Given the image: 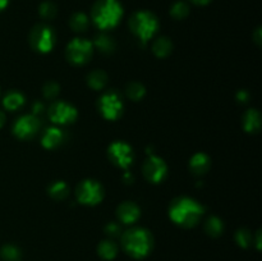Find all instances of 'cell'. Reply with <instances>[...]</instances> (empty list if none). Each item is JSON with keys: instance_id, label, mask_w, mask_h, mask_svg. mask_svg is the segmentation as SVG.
<instances>
[{"instance_id": "52a82bcc", "label": "cell", "mask_w": 262, "mask_h": 261, "mask_svg": "<svg viewBox=\"0 0 262 261\" xmlns=\"http://www.w3.org/2000/svg\"><path fill=\"white\" fill-rule=\"evenodd\" d=\"M94 46L84 38H73L67 46V58L73 64H84L90 60Z\"/></svg>"}, {"instance_id": "4316f807", "label": "cell", "mask_w": 262, "mask_h": 261, "mask_svg": "<svg viewBox=\"0 0 262 261\" xmlns=\"http://www.w3.org/2000/svg\"><path fill=\"white\" fill-rule=\"evenodd\" d=\"M40 14L46 19H51L56 14V7L50 2H45L40 7Z\"/></svg>"}, {"instance_id": "d590c367", "label": "cell", "mask_w": 262, "mask_h": 261, "mask_svg": "<svg viewBox=\"0 0 262 261\" xmlns=\"http://www.w3.org/2000/svg\"><path fill=\"white\" fill-rule=\"evenodd\" d=\"M192 2L193 3H196V4H207V3L210 2V0H192Z\"/></svg>"}, {"instance_id": "836d02e7", "label": "cell", "mask_w": 262, "mask_h": 261, "mask_svg": "<svg viewBox=\"0 0 262 261\" xmlns=\"http://www.w3.org/2000/svg\"><path fill=\"white\" fill-rule=\"evenodd\" d=\"M4 122H5V115H4V113H3L2 110H0V127H2V125L4 124Z\"/></svg>"}, {"instance_id": "f546056e", "label": "cell", "mask_w": 262, "mask_h": 261, "mask_svg": "<svg viewBox=\"0 0 262 261\" xmlns=\"http://www.w3.org/2000/svg\"><path fill=\"white\" fill-rule=\"evenodd\" d=\"M59 92V84L55 83V82H49L45 87H43V95L48 99H53L58 95Z\"/></svg>"}, {"instance_id": "4dcf8cb0", "label": "cell", "mask_w": 262, "mask_h": 261, "mask_svg": "<svg viewBox=\"0 0 262 261\" xmlns=\"http://www.w3.org/2000/svg\"><path fill=\"white\" fill-rule=\"evenodd\" d=\"M105 230H106V233L109 235H118L120 233V227L117 224V223H109V224L106 225V228H105Z\"/></svg>"}, {"instance_id": "4fadbf2b", "label": "cell", "mask_w": 262, "mask_h": 261, "mask_svg": "<svg viewBox=\"0 0 262 261\" xmlns=\"http://www.w3.org/2000/svg\"><path fill=\"white\" fill-rule=\"evenodd\" d=\"M140 207L135 204V202H123L119 207H118V217L120 222L124 224H132L136 220L140 217Z\"/></svg>"}, {"instance_id": "ac0fdd59", "label": "cell", "mask_w": 262, "mask_h": 261, "mask_svg": "<svg viewBox=\"0 0 262 261\" xmlns=\"http://www.w3.org/2000/svg\"><path fill=\"white\" fill-rule=\"evenodd\" d=\"M118 247L113 241H102L99 245V253L101 257L106 258V260H112V258L115 257L117 255Z\"/></svg>"}, {"instance_id": "603a6c76", "label": "cell", "mask_w": 262, "mask_h": 261, "mask_svg": "<svg viewBox=\"0 0 262 261\" xmlns=\"http://www.w3.org/2000/svg\"><path fill=\"white\" fill-rule=\"evenodd\" d=\"M95 45L100 49V51L102 53H112L115 48V44L113 41L112 37L106 35H100L97 36L96 40H95Z\"/></svg>"}, {"instance_id": "9c48e42d", "label": "cell", "mask_w": 262, "mask_h": 261, "mask_svg": "<svg viewBox=\"0 0 262 261\" xmlns=\"http://www.w3.org/2000/svg\"><path fill=\"white\" fill-rule=\"evenodd\" d=\"M77 109L73 105L64 101H56L49 109V118L55 124H68L76 120Z\"/></svg>"}, {"instance_id": "1f68e13d", "label": "cell", "mask_w": 262, "mask_h": 261, "mask_svg": "<svg viewBox=\"0 0 262 261\" xmlns=\"http://www.w3.org/2000/svg\"><path fill=\"white\" fill-rule=\"evenodd\" d=\"M32 110H33V114H40V113H42L43 110V105L41 104V102H35L32 106Z\"/></svg>"}, {"instance_id": "9a60e30c", "label": "cell", "mask_w": 262, "mask_h": 261, "mask_svg": "<svg viewBox=\"0 0 262 261\" xmlns=\"http://www.w3.org/2000/svg\"><path fill=\"white\" fill-rule=\"evenodd\" d=\"M192 171L196 174H202L205 171L209 170L210 168V159L209 156L205 155V154H196L193 158L191 159V163H189Z\"/></svg>"}, {"instance_id": "6da1fadb", "label": "cell", "mask_w": 262, "mask_h": 261, "mask_svg": "<svg viewBox=\"0 0 262 261\" xmlns=\"http://www.w3.org/2000/svg\"><path fill=\"white\" fill-rule=\"evenodd\" d=\"M204 214V207L193 199L179 197L171 204L169 215L171 220L182 227H193Z\"/></svg>"}, {"instance_id": "484cf974", "label": "cell", "mask_w": 262, "mask_h": 261, "mask_svg": "<svg viewBox=\"0 0 262 261\" xmlns=\"http://www.w3.org/2000/svg\"><path fill=\"white\" fill-rule=\"evenodd\" d=\"M189 12V8L186 3L178 2L171 7V15L177 19H182V18L187 17Z\"/></svg>"}, {"instance_id": "8992f818", "label": "cell", "mask_w": 262, "mask_h": 261, "mask_svg": "<svg viewBox=\"0 0 262 261\" xmlns=\"http://www.w3.org/2000/svg\"><path fill=\"white\" fill-rule=\"evenodd\" d=\"M102 197H104V189L99 182L86 179L77 187V199L81 204L96 205L101 202Z\"/></svg>"}, {"instance_id": "83f0119b", "label": "cell", "mask_w": 262, "mask_h": 261, "mask_svg": "<svg viewBox=\"0 0 262 261\" xmlns=\"http://www.w3.org/2000/svg\"><path fill=\"white\" fill-rule=\"evenodd\" d=\"M237 242L239 243L242 247H248L250 243L252 242V235L248 232L247 229H241L239 232L237 233Z\"/></svg>"}, {"instance_id": "d6a6232c", "label": "cell", "mask_w": 262, "mask_h": 261, "mask_svg": "<svg viewBox=\"0 0 262 261\" xmlns=\"http://www.w3.org/2000/svg\"><path fill=\"white\" fill-rule=\"evenodd\" d=\"M247 99L248 95L246 91H241L239 94H238V100H239V101H247Z\"/></svg>"}, {"instance_id": "7c38bea8", "label": "cell", "mask_w": 262, "mask_h": 261, "mask_svg": "<svg viewBox=\"0 0 262 261\" xmlns=\"http://www.w3.org/2000/svg\"><path fill=\"white\" fill-rule=\"evenodd\" d=\"M143 174L152 183H159L166 176V164L159 156L151 155L143 164Z\"/></svg>"}, {"instance_id": "30bf717a", "label": "cell", "mask_w": 262, "mask_h": 261, "mask_svg": "<svg viewBox=\"0 0 262 261\" xmlns=\"http://www.w3.org/2000/svg\"><path fill=\"white\" fill-rule=\"evenodd\" d=\"M109 156L114 164H117L120 168H128L133 163L135 154L132 147L128 143L117 141L113 142L109 147Z\"/></svg>"}, {"instance_id": "2e32d148", "label": "cell", "mask_w": 262, "mask_h": 261, "mask_svg": "<svg viewBox=\"0 0 262 261\" xmlns=\"http://www.w3.org/2000/svg\"><path fill=\"white\" fill-rule=\"evenodd\" d=\"M243 125L247 132H257L260 129V113L256 109H250L243 118Z\"/></svg>"}, {"instance_id": "8fae6325", "label": "cell", "mask_w": 262, "mask_h": 261, "mask_svg": "<svg viewBox=\"0 0 262 261\" xmlns=\"http://www.w3.org/2000/svg\"><path fill=\"white\" fill-rule=\"evenodd\" d=\"M40 129V120L35 114H27L20 117L14 123L13 132L19 138H31Z\"/></svg>"}, {"instance_id": "7402d4cb", "label": "cell", "mask_w": 262, "mask_h": 261, "mask_svg": "<svg viewBox=\"0 0 262 261\" xmlns=\"http://www.w3.org/2000/svg\"><path fill=\"white\" fill-rule=\"evenodd\" d=\"M87 26H89V18H87L86 14H83V13H76V14L72 15L71 27L74 31L82 32V31L86 30Z\"/></svg>"}, {"instance_id": "7a4b0ae2", "label": "cell", "mask_w": 262, "mask_h": 261, "mask_svg": "<svg viewBox=\"0 0 262 261\" xmlns=\"http://www.w3.org/2000/svg\"><path fill=\"white\" fill-rule=\"evenodd\" d=\"M123 15V8L118 0H99L92 8V19L101 30L115 27Z\"/></svg>"}, {"instance_id": "d6986e66", "label": "cell", "mask_w": 262, "mask_h": 261, "mask_svg": "<svg viewBox=\"0 0 262 261\" xmlns=\"http://www.w3.org/2000/svg\"><path fill=\"white\" fill-rule=\"evenodd\" d=\"M49 192H50L51 197L55 200H64L69 193V188L64 182L58 181V182H54L53 184L50 186L49 188Z\"/></svg>"}, {"instance_id": "cb8c5ba5", "label": "cell", "mask_w": 262, "mask_h": 261, "mask_svg": "<svg viewBox=\"0 0 262 261\" xmlns=\"http://www.w3.org/2000/svg\"><path fill=\"white\" fill-rule=\"evenodd\" d=\"M205 229H206V232L209 233L210 235H214V237H216V235H219L220 233L223 232L222 220L217 219V217H215V216L210 217V219L206 222Z\"/></svg>"}, {"instance_id": "3957f363", "label": "cell", "mask_w": 262, "mask_h": 261, "mask_svg": "<svg viewBox=\"0 0 262 261\" xmlns=\"http://www.w3.org/2000/svg\"><path fill=\"white\" fill-rule=\"evenodd\" d=\"M124 250L133 257H143L147 255L152 246L151 234L143 228H132L122 237Z\"/></svg>"}, {"instance_id": "e0dca14e", "label": "cell", "mask_w": 262, "mask_h": 261, "mask_svg": "<svg viewBox=\"0 0 262 261\" xmlns=\"http://www.w3.org/2000/svg\"><path fill=\"white\" fill-rule=\"evenodd\" d=\"M4 106L7 107L8 110H17L19 109L20 106L25 102V97L20 92L18 91H10L7 96L4 97Z\"/></svg>"}, {"instance_id": "ffe728a7", "label": "cell", "mask_w": 262, "mask_h": 261, "mask_svg": "<svg viewBox=\"0 0 262 261\" xmlns=\"http://www.w3.org/2000/svg\"><path fill=\"white\" fill-rule=\"evenodd\" d=\"M171 46L173 45H171L170 40H168L166 37H160L155 41L152 49H154V53H155L158 56H166L170 54Z\"/></svg>"}, {"instance_id": "277c9868", "label": "cell", "mask_w": 262, "mask_h": 261, "mask_svg": "<svg viewBox=\"0 0 262 261\" xmlns=\"http://www.w3.org/2000/svg\"><path fill=\"white\" fill-rule=\"evenodd\" d=\"M129 26L132 32L140 38L142 42H147L155 35L159 28L158 18L151 12H137L132 15L129 20Z\"/></svg>"}, {"instance_id": "ba28073f", "label": "cell", "mask_w": 262, "mask_h": 261, "mask_svg": "<svg viewBox=\"0 0 262 261\" xmlns=\"http://www.w3.org/2000/svg\"><path fill=\"white\" fill-rule=\"evenodd\" d=\"M99 109L102 117L109 120H115L123 112V101L115 91H109L102 95L99 101Z\"/></svg>"}, {"instance_id": "5b68a950", "label": "cell", "mask_w": 262, "mask_h": 261, "mask_svg": "<svg viewBox=\"0 0 262 261\" xmlns=\"http://www.w3.org/2000/svg\"><path fill=\"white\" fill-rule=\"evenodd\" d=\"M30 42L35 50L40 53H49L55 44V35L51 27L46 25H37L33 27L30 35Z\"/></svg>"}, {"instance_id": "44dd1931", "label": "cell", "mask_w": 262, "mask_h": 261, "mask_svg": "<svg viewBox=\"0 0 262 261\" xmlns=\"http://www.w3.org/2000/svg\"><path fill=\"white\" fill-rule=\"evenodd\" d=\"M106 74L102 71H95L90 73L89 76V84L95 90H101L106 83Z\"/></svg>"}, {"instance_id": "f1b7e54d", "label": "cell", "mask_w": 262, "mask_h": 261, "mask_svg": "<svg viewBox=\"0 0 262 261\" xmlns=\"http://www.w3.org/2000/svg\"><path fill=\"white\" fill-rule=\"evenodd\" d=\"M2 256L7 260H15L19 256V250L14 246H5L2 250Z\"/></svg>"}, {"instance_id": "5bb4252c", "label": "cell", "mask_w": 262, "mask_h": 261, "mask_svg": "<svg viewBox=\"0 0 262 261\" xmlns=\"http://www.w3.org/2000/svg\"><path fill=\"white\" fill-rule=\"evenodd\" d=\"M64 141L63 130L59 129L58 127H50L43 132L42 136V146L46 148H55L56 146L60 145Z\"/></svg>"}, {"instance_id": "d4e9b609", "label": "cell", "mask_w": 262, "mask_h": 261, "mask_svg": "<svg viewBox=\"0 0 262 261\" xmlns=\"http://www.w3.org/2000/svg\"><path fill=\"white\" fill-rule=\"evenodd\" d=\"M127 94L130 99L137 101V100L142 99V96L145 95V87L138 82H133L127 87Z\"/></svg>"}, {"instance_id": "e575fe53", "label": "cell", "mask_w": 262, "mask_h": 261, "mask_svg": "<svg viewBox=\"0 0 262 261\" xmlns=\"http://www.w3.org/2000/svg\"><path fill=\"white\" fill-rule=\"evenodd\" d=\"M8 4V0H0V10L4 9Z\"/></svg>"}]
</instances>
